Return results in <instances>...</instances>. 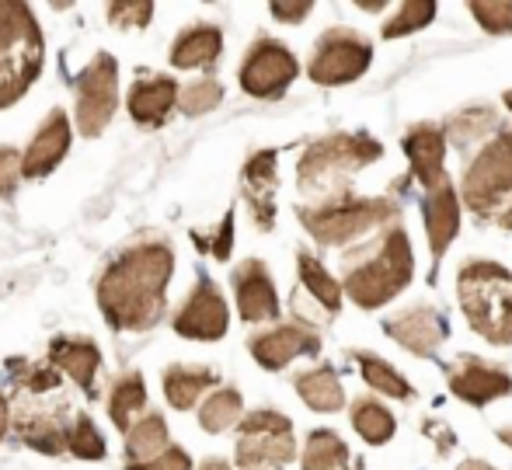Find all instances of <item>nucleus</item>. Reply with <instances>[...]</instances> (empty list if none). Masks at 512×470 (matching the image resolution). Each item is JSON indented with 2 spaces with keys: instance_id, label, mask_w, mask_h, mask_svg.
<instances>
[{
  "instance_id": "nucleus-1",
  "label": "nucleus",
  "mask_w": 512,
  "mask_h": 470,
  "mask_svg": "<svg viewBox=\"0 0 512 470\" xmlns=\"http://www.w3.org/2000/svg\"><path fill=\"white\" fill-rule=\"evenodd\" d=\"M175 251L164 241L126 248L98 279V307L115 331H150L164 317Z\"/></svg>"
},
{
  "instance_id": "nucleus-2",
  "label": "nucleus",
  "mask_w": 512,
  "mask_h": 470,
  "mask_svg": "<svg viewBox=\"0 0 512 470\" xmlns=\"http://www.w3.org/2000/svg\"><path fill=\"white\" fill-rule=\"evenodd\" d=\"M415 276V255L411 237L401 223L380 230V237L345 251L342 258V286L352 303L363 310H377L405 293Z\"/></svg>"
},
{
  "instance_id": "nucleus-3",
  "label": "nucleus",
  "mask_w": 512,
  "mask_h": 470,
  "mask_svg": "<svg viewBox=\"0 0 512 470\" xmlns=\"http://www.w3.org/2000/svg\"><path fill=\"white\" fill-rule=\"evenodd\" d=\"M380 157H384V147L373 136L328 133L304 150V157L297 164V185L300 192L310 195V202L352 192V178L363 168H370L373 161H380Z\"/></svg>"
},
{
  "instance_id": "nucleus-4",
  "label": "nucleus",
  "mask_w": 512,
  "mask_h": 470,
  "mask_svg": "<svg viewBox=\"0 0 512 470\" xmlns=\"http://www.w3.org/2000/svg\"><path fill=\"white\" fill-rule=\"evenodd\" d=\"M300 223L317 244H328V248H338V244H352L359 237H366L377 227H391V223L401 220V206L391 199V195H331V199H317V202H304L297 209Z\"/></svg>"
},
{
  "instance_id": "nucleus-5",
  "label": "nucleus",
  "mask_w": 512,
  "mask_h": 470,
  "mask_svg": "<svg viewBox=\"0 0 512 470\" xmlns=\"http://www.w3.org/2000/svg\"><path fill=\"white\" fill-rule=\"evenodd\" d=\"M457 300L471 331H478L492 345H512V272L499 262L460 265Z\"/></svg>"
},
{
  "instance_id": "nucleus-6",
  "label": "nucleus",
  "mask_w": 512,
  "mask_h": 470,
  "mask_svg": "<svg viewBox=\"0 0 512 470\" xmlns=\"http://www.w3.org/2000/svg\"><path fill=\"white\" fill-rule=\"evenodd\" d=\"M464 206L481 223L512 230V126L499 129L464 171Z\"/></svg>"
},
{
  "instance_id": "nucleus-7",
  "label": "nucleus",
  "mask_w": 512,
  "mask_h": 470,
  "mask_svg": "<svg viewBox=\"0 0 512 470\" xmlns=\"http://www.w3.org/2000/svg\"><path fill=\"white\" fill-rule=\"evenodd\" d=\"M42 32L18 0H0V108H11L42 70Z\"/></svg>"
},
{
  "instance_id": "nucleus-8",
  "label": "nucleus",
  "mask_w": 512,
  "mask_h": 470,
  "mask_svg": "<svg viewBox=\"0 0 512 470\" xmlns=\"http://www.w3.org/2000/svg\"><path fill=\"white\" fill-rule=\"evenodd\" d=\"M297 460L293 422L279 411H255L241 418L237 432V467L241 470H286Z\"/></svg>"
},
{
  "instance_id": "nucleus-9",
  "label": "nucleus",
  "mask_w": 512,
  "mask_h": 470,
  "mask_svg": "<svg viewBox=\"0 0 512 470\" xmlns=\"http://www.w3.org/2000/svg\"><path fill=\"white\" fill-rule=\"evenodd\" d=\"M373 42L356 28H328L314 42V56L307 63V74L321 88H342L370 70Z\"/></svg>"
},
{
  "instance_id": "nucleus-10",
  "label": "nucleus",
  "mask_w": 512,
  "mask_h": 470,
  "mask_svg": "<svg viewBox=\"0 0 512 470\" xmlns=\"http://www.w3.org/2000/svg\"><path fill=\"white\" fill-rule=\"evenodd\" d=\"M77 98V129L81 136L95 140L108 129V122L115 119V105H119V63L108 53H98L88 63L81 77L74 84Z\"/></svg>"
},
{
  "instance_id": "nucleus-11",
  "label": "nucleus",
  "mask_w": 512,
  "mask_h": 470,
  "mask_svg": "<svg viewBox=\"0 0 512 470\" xmlns=\"http://www.w3.org/2000/svg\"><path fill=\"white\" fill-rule=\"evenodd\" d=\"M297 74H300L297 56L279 39L262 35V39L251 42L237 81H241L244 94H251V98H283L286 88L297 81Z\"/></svg>"
},
{
  "instance_id": "nucleus-12",
  "label": "nucleus",
  "mask_w": 512,
  "mask_h": 470,
  "mask_svg": "<svg viewBox=\"0 0 512 470\" xmlns=\"http://www.w3.org/2000/svg\"><path fill=\"white\" fill-rule=\"evenodd\" d=\"M248 352L262 370H286L297 356H317L321 352V335L310 321H290L265 328L248 338Z\"/></svg>"
},
{
  "instance_id": "nucleus-13",
  "label": "nucleus",
  "mask_w": 512,
  "mask_h": 470,
  "mask_svg": "<svg viewBox=\"0 0 512 470\" xmlns=\"http://www.w3.org/2000/svg\"><path fill=\"white\" fill-rule=\"evenodd\" d=\"M227 324H230L227 300H223L220 286L209 276H203L192 286L182 310L175 314V331L182 338H192V342H220L227 335Z\"/></svg>"
},
{
  "instance_id": "nucleus-14",
  "label": "nucleus",
  "mask_w": 512,
  "mask_h": 470,
  "mask_svg": "<svg viewBox=\"0 0 512 470\" xmlns=\"http://www.w3.org/2000/svg\"><path fill=\"white\" fill-rule=\"evenodd\" d=\"M384 331L401 345V349H408L411 356L436 359L439 345H443L446 335H450V324H446L443 310L429 307V303H418V307L387 317Z\"/></svg>"
},
{
  "instance_id": "nucleus-15",
  "label": "nucleus",
  "mask_w": 512,
  "mask_h": 470,
  "mask_svg": "<svg viewBox=\"0 0 512 470\" xmlns=\"http://www.w3.org/2000/svg\"><path fill=\"white\" fill-rule=\"evenodd\" d=\"M446 380H450L453 397L474 404V408H485V404L512 394V376L502 366H492L478 356H457L446 366Z\"/></svg>"
},
{
  "instance_id": "nucleus-16",
  "label": "nucleus",
  "mask_w": 512,
  "mask_h": 470,
  "mask_svg": "<svg viewBox=\"0 0 512 470\" xmlns=\"http://www.w3.org/2000/svg\"><path fill=\"white\" fill-rule=\"evenodd\" d=\"M234 296H237V310H241V321L248 324H262L279 317V293H276V282H272L269 269L265 262L258 258H248L234 269Z\"/></svg>"
},
{
  "instance_id": "nucleus-17",
  "label": "nucleus",
  "mask_w": 512,
  "mask_h": 470,
  "mask_svg": "<svg viewBox=\"0 0 512 470\" xmlns=\"http://www.w3.org/2000/svg\"><path fill=\"white\" fill-rule=\"evenodd\" d=\"M422 216H425V237H429V251H432V276H436L446 248H450L460 230V195L450 185V178L425 192Z\"/></svg>"
},
{
  "instance_id": "nucleus-18",
  "label": "nucleus",
  "mask_w": 512,
  "mask_h": 470,
  "mask_svg": "<svg viewBox=\"0 0 512 470\" xmlns=\"http://www.w3.org/2000/svg\"><path fill=\"white\" fill-rule=\"evenodd\" d=\"M244 199L255 216L258 230H272L276 223V188H279V171H276V150H258L248 157L241 175Z\"/></svg>"
},
{
  "instance_id": "nucleus-19",
  "label": "nucleus",
  "mask_w": 512,
  "mask_h": 470,
  "mask_svg": "<svg viewBox=\"0 0 512 470\" xmlns=\"http://www.w3.org/2000/svg\"><path fill=\"white\" fill-rule=\"evenodd\" d=\"M401 147L408 154L411 164V178L429 188H436L439 182H446V168H443V157H446V136L436 122H418L411 126L405 136H401Z\"/></svg>"
},
{
  "instance_id": "nucleus-20",
  "label": "nucleus",
  "mask_w": 512,
  "mask_h": 470,
  "mask_svg": "<svg viewBox=\"0 0 512 470\" xmlns=\"http://www.w3.org/2000/svg\"><path fill=\"white\" fill-rule=\"evenodd\" d=\"M70 150V119L67 112L53 108L42 119L39 133L32 136L25 157H21V178H42L63 161V154Z\"/></svg>"
},
{
  "instance_id": "nucleus-21",
  "label": "nucleus",
  "mask_w": 512,
  "mask_h": 470,
  "mask_svg": "<svg viewBox=\"0 0 512 470\" xmlns=\"http://www.w3.org/2000/svg\"><path fill=\"white\" fill-rule=\"evenodd\" d=\"M178 105V84L171 77H140V81L129 88V115H133L136 126H161L171 115V108Z\"/></svg>"
},
{
  "instance_id": "nucleus-22",
  "label": "nucleus",
  "mask_w": 512,
  "mask_h": 470,
  "mask_svg": "<svg viewBox=\"0 0 512 470\" xmlns=\"http://www.w3.org/2000/svg\"><path fill=\"white\" fill-rule=\"evenodd\" d=\"M49 366L63 370L77 387H84L88 394H95V376L102 370V352L88 338H56L49 345Z\"/></svg>"
},
{
  "instance_id": "nucleus-23",
  "label": "nucleus",
  "mask_w": 512,
  "mask_h": 470,
  "mask_svg": "<svg viewBox=\"0 0 512 470\" xmlns=\"http://www.w3.org/2000/svg\"><path fill=\"white\" fill-rule=\"evenodd\" d=\"M223 53V32L216 25H192L171 46V67L178 70H203L213 67Z\"/></svg>"
},
{
  "instance_id": "nucleus-24",
  "label": "nucleus",
  "mask_w": 512,
  "mask_h": 470,
  "mask_svg": "<svg viewBox=\"0 0 512 470\" xmlns=\"http://www.w3.org/2000/svg\"><path fill=\"white\" fill-rule=\"evenodd\" d=\"M209 387H216V373L209 366H171L164 370V397L171 401V408L189 411Z\"/></svg>"
},
{
  "instance_id": "nucleus-25",
  "label": "nucleus",
  "mask_w": 512,
  "mask_h": 470,
  "mask_svg": "<svg viewBox=\"0 0 512 470\" xmlns=\"http://www.w3.org/2000/svg\"><path fill=\"white\" fill-rule=\"evenodd\" d=\"M18 436L25 446L49 453V457L67 450V425L53 411H25V415H18Z\"/></svg>"
},
{
  "instance_id": "nucleus-26",
  "label": "nucleus",
  "mask_w": 512,
  "mask_h": 470,
  "mask_svg": "<svg viewBox=\"0 0 512 470\" xmlns=\"http://www.w3.org/2000/svg\"><path fill=\"white\" fill-rule=\"evenodd\" d=\"M293 387L304 397L307 408H314V411H338L345 404L342 380H338V373L331 370V366H314V370L297 373Z\"/></svg>"
},
{
  "instance_id": "nucleus-27",
  "label": "nucleus",
  "mask_w": 512,
  "mask_h": 470,
  "mask_svg": "<svg viewBox=\"0 0 512 470\" xmlns=\"http://www.w3.org/2000/svg\"><path fill=\"white\" fill-rule=\"evenodd\" d=\"M297 269H300V286H304V293H310V300H314L324 314L335 317L338 307H342V286H338V279L331 276L310 251H300L297 255Z\"/></svg>"
},
{
  "instance_id": "nucleus-28",
  "label": "nucleus",
  "mask_w": 512,
  "mask_h": 470,
  "mask_svg": "<svg viewBox=\"0 0 512 470\" xmlns=\"http://www.w3.org/2000/svg\"><path fill=\"white\" fill-rule=\"evenodd\" d=\"M304 470H363V464H352L349 446L331 429H314L304 446Z\"/></svg>"
},
{
  "instance_id": "nucleus-29",
  "label": "nucleus",
  "mask_w": 512,
  "mask_h": 470,
  "mask_svg": "<svg viewBox=\"0 0 512 470\" xmlns=\"http://www.w3.org/2000/svg\"><path fill=\"white\" fill-rule=\"evenodd\" d=\"M171 446L168 422L161 415H140V422L129 425L126 432V457L129 464H147L157 453H164Z\"/></svg>"
},
{
  "instance_id": "nucleus-30",
  "label": "nucleus",
  "mask_w": 512,
  "mask_h": 470,
  "mask_svg": "<svg viewBox=\"0 0 512 470\" xmlns=\"http://www.w3.org/2000/svg\"><path fill=\"white\" fill-rule=\"evenodd\" d=\"M349 418H352V429H356L359 436H363L370 446L391 443V439H394V429H398L394 415L384 408V404L377 401V397H359V401H352Z\"/></svg>"
},
{
  "instance_id": "nucleus-31",
  "label": "nucleus",
  "mask_w": 512,
  "mask_h": 470,
  "mask_svg": "<svg viewBox=\"0 0 512 470\" xmlns=\"http://www.w3.org/2000/svg\"><path fill=\"white\" fill-rule=\"evenodd\" d=\"M147 404V383H143L140 373H126L112 383V397H108V415H112L115 429L129 432L133 418L143 411Z\"/></svg>"
},
{
  "instance_id": "nucleus-32",
  "label": "nucleus",
  "mask_w": 512,
  "mask_h": 470,
  "mask_svg": "<svg viewBox=\"0 0 512 470\" xmlns=\"http://www.w3.org/2000/svg\"><path fill=\"white\" fill-rule=\"evenodd\" d=\"M495 126H499V115L485 105H474V108H464V112L450 115L439 129H443V136L453 143V147L464 150V147H471V143H478L481 136L492 133Z\"/></svg>"
},
{
  "instance_id": "nucleus-33",
  "label": "nucleus",
  "mask_w": 512,
  "mask_h": 470,
  "mask_svg": "<svg viewBox=\"0 0 512 470\" xmlns=\"http://www.w3.org/2000/svg\"><path fill=\"white\" fill-rule=\"evenodd\" d=\"M352 359L359 363L363 380L370 383L373 390H380V394H387V397H398V401H415V387H411V383L394 370L387 359L373 356V352H363V349L352 352Z\"/></svg>"
},
{
  "instance_id": "nucleus-34",
  "label": "nucleus",
  "mask_w": 512,
  "mask_h": 470,
  "mask_svg": "<svg viewBox=\"0 0 512 470\" xmlns=\"http://www.w3.org/2000/svg\"><path fill=\"white\" fill-rule=\"evenodd\" d=\"M241 415H244L241 394H237L234 387H220V390H213L203 401V408H199V425H203L206 432H227L230 425L241 422Z\"/></svg>"
},
{
  "instance_id": "nucleus-35",
  "label": "nucleus",
  "mask_w": 512,
  "mask_h": 470,
  "mask_svg": "<svg viewBox=\"0 0 512 470\" xmlns=\"http://www.w3.org/2000/svg\"><path fill=\"white\" fill-rule=\"evenodd\" d=\"M436 0H405L398 7L391 21L384 25V39H401V35H411V32H422L432 18H436Z\"/></svg>"
},
{
  "instance_id": "nucleus-36",
  "label": "nucleus",
  "mask_w": 512,
  "mask_h": 470,
  "mask_svg": "<svg viewBox=\"0 0 512 470\" xmlns=\"http://www.w3.org/2000/svg\"><path fill=\"white\" fill-rule=\"evenodd\" d=\"M67 450L81 460H102L105 457V439L88 415H77L74 425L67 429Z\"/></svg>"
},
{
  "instance_id": "nucleus-37",
  "label": "nucleus",
  "mask_w": 512,
  "mask_h": 470,
  "mask_svg": "<svg viewBox=\"0 0 512 470\" xmlns=\"http://www.w3.org/2000/svg\"><path fill=\"white\" fill-rule=\"evenodd\" d=\"M220 101H223V88L213 77L192 81L189 88H178V105H182L185 115H206V112H213Z\"/></svg>"
},
{
  "instance_id": "nucleus-38",
  "label": "nucleus",
  "mask_w": 512,
  "mask_h": 470,
  "mask_svg": "<svg viewBox=\"0 0 512 470\" xmlns=\"http://www.w3.org/2000/svg\"><path fill=\"white\" fill-rule=\"evenodd\" d=\"M471 14L478 18V25L492 35H509L512 32V0H492V4H471Z\"/></svg>"
},
{
  "instance_id": "nucleus-39",
  "label": "nucleus",
  "mask_w": 512,
  "mask_h": 470,
  "mask_svg": "<svg viewBox=\"0 0 512 470\" xmlns=\"http://www.w3.org/2000/svg\"><path fill=\"white\" fill-rule=\"evenodd\" d=\"M154 4H143V0H119V4H108V21L115 28H147Z\"/></svg>"
},
{
  "instance_id": "nucleus-40",
  "label": "nucleus",
  "mask_w": 512,
  "mask_h": 470,
  "mask_svg": "<svg viewBox=\"0 0 512 470\" xmlns=\"http://www.w3.org/2000/svg\"><path fill=\"white\" fill-rule=\"evenodd\" d=\"M21 182V154L14 147H0V195L11 199Z\"/></svg>"
},
{
  "instance_id": "nucleus-41",
  "label": "nucleus",
  "mask_w": 512,
  "mask_h": 470,
  "mask_svg": "<svg viewBox=\"0 0 512 470\" xmlns=\"http://www.w3.org/2000/svg\"><path fill=\"white\" fill-rule=\"evenodd\" d=\"M129 470H192V460L182 446H168V450L157 453L147 464H129Z\"/></svg>"
},
{
  "instance_id": "nucleus-42",
  "label": "nucleus",
  "mask_w": 512,
  "mask_h": 470,
  "mask_svg": "<svg viewBox=\"0 0 512 470\" xmlns=\"http://www.w3.org/2000/svg\"><path fill=\"white\" fill-rule=\"evenodd\" d=\"M230 241H234V216L227 213V220L220 223V230H216V237H209V241H199L203 244V251H209L213 258H220V262H227L230 255Z\"/></svg>"
},
{
  "instance_id": "nucleus-43",
  "label": "nucleus",
  "mask_w": 512,
  "mask_h": 470,
  "mask_svg": "<svg viewBox=\"0 0 512 470\" xmlns=\"http://www.w3.org/2000/svg\"><path fill=\"white\" fill-rule=\"evenodd\" d=\"M272 11V18H279V21H290V25H297V21H304L310 11H314V4H272L269 7Z\"/></svg>"
},
{
  "instance_id": "nucleus-44",
  "label": "nucleus",
  "mask_w": 512,
  "mask_h": 470,
  "mask_svg": "<svg viewBox=\"0 0 512 470\" xmlns=\"http://www.w3.org/2000/svg\"><path fill=\"white\" fill-rule=\"evenodd\" d=\"M7 425H11V408H7V401H4V394H0V439H4V432H7Z\"/></svg>"
},
{
  "instance_id": "nucleus-45",
  "label": "nucleus",
  "mask_w": 512,
  "mask_h": 470,
  "mask_svg": "<svg viewBox=\"0 0 512 470\" xmlns=\"http://www.w3.org/2000/svg\"><path fill=\"white\" fill-rule=\"evenodd\" d=\"M199 470H234V467H230L227 460L213 457V460H203V464H199Z\"/></svg>"
},
{
  "instance_id": "nucleus-46",
  "label": "nucleus",
  "mask_w": 512,
  "mask_h": 470,
  "mask_svg": "<svg viewBox=\"0 0 512 470\" xmlns=\"http://www.w3.org/2000/svg\"><path fill=\"white\" fill-rule=\"evenodd\" d=\"M457 470H495V467H488V464H481V460H464Z\"/></svg>"
},
{
  "instance_id": "nucleus-47",
  "label": "nucleus",
  "mask_w": 512,
  "mask_h": 470,
  "mask_svg": "<svg viewBox=\"0 0 512 470\" xmlns=\"http://www.w3.org/2000/svg\"><path fill=\"white\" fill-rule=\"evenodd\" d=\"M495 436H499V443H506L509 450H512V425H506V429H499Z\"/></svg>"
},
{
  "instance_id": "nucleus-48",
  "label": "nucleus",
  "mask_w": 512,
  "mask_h": 470,
  "mask_svg": "<svg viewBox=\"0 0 512 470\" xmlns=\"http://www.w3.org/2000/svg\"><path fill=\"white\" fill-rule=\"evenodd\" d=\"M502 101H506V108H512V91H506V94H502Z\"/></svg>"
}]
</instances>
